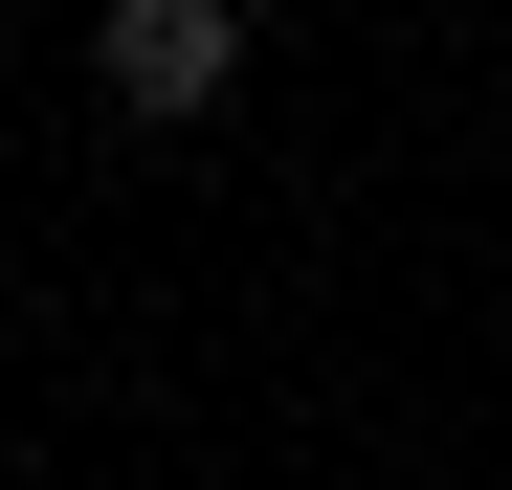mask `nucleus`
<instances>
[{
	"mask_svg": "<svg viewBox=\"0 0 512 490\" xmlns=\"http://www.w3.org/2000/svg\"><path fill=\"white\" fill-rule=\"evenodd\" d=\"M90 90H112L134 134H201V112L245 90V0H112V23H90Z\"/></svg>",
	"mask_w": 512,
	"mask_h": 490,
	"instance_id": "nucleus-1",
	"label": "nucleus"
}]
</instances>
